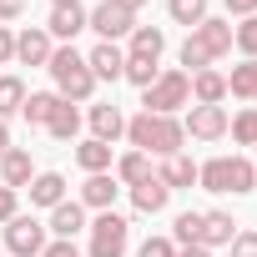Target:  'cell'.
<instances>
[{
    "instance_id": "obj_1",
    "label": "cell",
    "mask_w": 257,
    "mask_h": 257,
    "mask_svg": "<svg viewBox=\"0 0 257 257\" xmlns=\"http://www.w3.org/2000/svg\"><path fill=\"white\" fill-rule=\"evenodd\" d=\"M126 142H132V152H147V157H182V147H187V132H182V121L177 116H152V111H142V116H132L126 121Z\"/></svg>"
},
{
    "instance_id": "obj_2",
    "label": "cell",
    "mask_w": 257,
    "mask_h": 257,
    "mask_svg": "<svg viewBox=\"0 0 257 257\" xmlns=\"http://www.w3.org/2000/svg\"><path fill=\"white\" fill-rule=\"evenodd\" d=\"M46 71H51V81H56V96H61V101H91L96 76H91V66H86V56H81L76 46H56V51H51V61H46Z\"/></svg>"
},
{
    "instance_id": "obj_3",
    "label": "cell",
    "mask_w": 257,
    "mask_h": 257,
    "mask_svg": "<svg viewBox=\"0 0 257 257\" xmlns=\"http://www.w3.org/2000/svg\"><path fill=\"white\" fill-rule=\"evenodd\" d=\"M227 51H232V26L207 16V21L182 41V66H187V76H197V71H207L212 61H222Z\"/></svg>"
},
{
    "instance_id": "obj_4",
    "label": "cell",
    "mask_w": 257,
    "mask_h": 257,
    "mask_svg": "<svg viewBox=\"0 0 257 257\" xmlns=\"http://www.w3.org/2000/svg\"><path fill=\"white\" fill-rule=\"evenodd\" d=\"M197 187L202 192H217V197H227V192L242 197V192L257 187V167L247 157H212V162L197 167Z\"/></svg>"
},
{
    "instance_id": "obj_5",
    "label": "cell",
    "mask_w": 257,
    "mask_h": 257,
    "mask_svg": "<svg viewBox=\"0 0 257 257\" xmlns=\"http://www.w3.org/2000/svg\"><path fill=\"white\" fill-rule=\"evenodd\" d=\"M142 106H147L152 116H172V111L192 106V76H187V71H162V76L142 91Z\"/></svg>"
},
{
    "instance_id": "obj_6",
    "label": "cell",
    "mask_w": 257,
    "mask_h": 257,
    "mask_svg": "<svg viewBox=\"0 0 257 257\" xmlns=\"http://www.w3.org/2000/svg\"><path fill=\"white\" fill-rule=\"evenodd\" d=\"M86 232H91L86 257H126V242H132V222H126L116 207H111V212H101L96 222H86Z\"/></svg>"
},
{
    "instance_id": "obj_7",
    "label": "cell",
    "mask_w": 257,
    "mask_h": 257,
    "mask_svg": "<svg viewBox=\"0 0 257 257\" xmlns=\"http://www.w3.org/2000/svg\"><path fill=\"white\" fill-rule=\"evenodd\" d=\"M46 242H51V232H46V222H41V217L16 212V217L6 222V247H11L16 257H41V252H46Z\"/></svg>"
},
{
    "instance_id": "obj_8",
    "label": "cell",
    "mask_w": 257,
    "mask_h": 257,
    "mask_svg": "<svg viewBox=\"0 0 257 257\" xmlns=\"http://www.w3.org/2000/svg\"><path fill=\"white\" fill-rule=\"evenodd\" d=\"M86 31H96L101 41H121V36H132L137 31V16L132 11H121V6H111V0H101V6H91L86 11Z\"/></svg>"
},
{
    "instance_id": "obj_9",
    "label": "cell",
    "mask_w": 257,
    "mask_h": 257,
    "mask_svg": "<svg viewBox=\"0 0 257 257\" xmlns=\"http://www.w3.org/2000/svg\"><path fill=\"white\" fill-rule=\"evenodd\" d=\"M227 106H192L187 111V121H182V132L187 137H197V142H222L227 137Z\"/></svg>"
},
{
    "instance_id": "obj_10",
    "label": "cell",
    "mask_w": 257,
    "mask_h": 257,
    "mask_svg": "<svg viewBox=\"0 0 257 257\" xmlns=\"http://www.w3.org/2000/svg\"><path fill=\"white\" fill-rule=\"evenodd\" d=\"M86 66H91L96 81H121V71H126V51L111 46V41H96V46L86 51Z\"/></svg>"
},
{
    "instance_id": "obj_11",
    "label": "cell",
    "mask_w": 257,
    "mask_h": 257,
    "mask_svg": "<svg viewBox=\"0 0 257 257\" xmlns=\"http://www.w3.org/2000/svg\"><path fill=\"white\" fill-rule=\"evenodd\" d=\"M86 121H91V137L96 142H116V137H126V116H121V106H111V101H96L91 111H86Z\"/></svg>"
},
{
    "instance_id": "obj_12",
    "label": "cell",
    "mask_w": 257,
    "mask_h": 257,
    "mask_svg": "<svg viewBox=\"0 0 257 257\" xmlns=\"http://www.w3.org/2000/svg\"><path fill=\"white\" fill-rule=\"evenodd\" d=\"M86 31V6H51V21H46V36L51 41H76Z\"/></svg>"
},
{
    "instance_id": "obj_13",
    "label": "cell",
    "mask_w": 257,
    "mask_h": 257,
    "mask_svg": "<svg viewBox=\"0 0 257 257\" xmlns=\"http://www.w3.org/2000/svg\"><path fill=\"white\" fill-rule=\"evenodd\" d=\"M46 232H51V237H61V242H71L76 232H86V207L66 197L61 207H51V217H46Z\"/></svg>"
},
{
    "instance_id": "obj_14",
    "label": "cell",
    "mask_w": 257,
    "mask_h": 257,
    "mask_svg": "<svg viewBox=\"0 0 257 257\" xmlns=\"http://www.w3.org/2000/svg\"><path fill=\"white\" fill-rule=\"evenodd\" d=\"M31 177H36L31 152H26V147H6V157H0V187L21 192V187H31Z\"/></svg>"
},
{
    "instance_id": "obj_15",
    "label": "cell",
    "mask_w": 257,
    "mask_h": 257,
    "mask_svg": "<svg viewBox=\"0 0 257 257\" xmlns=\"http://www.w3.org/2000/svg\"><path fill=\"white\" fill-rule=\"evenodd\" d=\"M116 192H121V182H116L111 172H96V177H86V187H81V207L111 212V207H116Z\"/></svg>"
},
{
    "instance_id": "obj_16",
    "label": "cell",
    "mask_w": 257,
    "mask_h": 257,
    "mask_svg": "<svg viewBox=\"0 0 257 257\" xmlns=\"http://www.w3.org/2000/svg\"><path fill=\"white\" fill-rule=\"evenodd\" d=\"M51 51H56V46H51V36H46L41 26H31V31L16 36V61H21V66H46Z\"/></svg>"
},
{
    "instance_id": "obj_17",
    "label": "cell",
    "mask_w": 257,
    "mask_h": 257,
    "mask_svg": "<svg viewBox=\"0 0 257 257\" xmlns=\"http://www.w3.org/2000/svg\"><path fill=\"white\" fill-rule=\"evenodd\" d=\"M222 101H227V76L212 71V66L197 71L192 76V106H222Z\"/></svg>"
},
{
    "instance_id": "obj_18",
    "label": "cell",
    "mask_w": 257,
    "mask_h": 257,
    "mask_svg": "<svg viewBox=\"0 0 257 257\" xmlns=\"http://www.w3.org/2000/svg\"><path fill=\"white\" fill-rule=\"evenodd\" d=\"M61 202H66V177H61V172H36V177H31V207H46V212H51V207H61Z\"/></svg>"
},
{
    "instance_id": "obj_19",
    "label": "cell",
    "mask_w": 257,
    "mask_h": 257,
    "mask_svg": "<svg viewBox=\"0 0 257 257\" xmlns=\"http://www.w3.org/2000/svg\"><path fill=\"white\" fill-rule=\"evenodd\" d=\"M167 202H172V192L162 187V177H147L142 187H132V207H137V212H147V217L167 212Z\"/></svg>"
},
{
    "instance_id": "obj_20",
    "label": "cell",
    "mask_w": 257,
    "mask_h": 257,
    "mask_svg": "<svg viewBox=\"0 0 257 257\" xmlns=\"http://www.w3.org/2000/svg\"><path fill=\"white\" fill-rule=\"evenodd\" d=\"M237 237L232 212H202V247H227Z\"/></svg>"
},
{
    "instance_id": "obj_21",
    "label": "cell",
    "mask_w": 257,
    "mask_h": 257,
    "mask_svg": "<svg viewBox=\"0 0 257 257\" xmlns=\"http://www.w3.org/2000/svg\"><path fill=\"white\" fill-rule=\"evenodd\" d=\"M162 51H167V36H162L157 26H137V31H132V46H126V56H142V61H162Z\"/></svg>"
},
{
    "instance_id": "obj_22",
    "label": "cell",
    "mask_w": 257,
    "mask_h": 257,
    "mask_svg": "<svg viewBox=\"0 0 257 257\" xmlns=\"http://www.w3.org/2000/svg\"><path fill=\"white\" fill-rule=\"evenodd\" d=\"M157 177H162V187H167V192H182V187H192V182H197V162H192V157H167Z\"/></svg>"
},
{
    "instance_id": "obj_23",
    "label": "cell",
    "mask_w": 257,
    "mask_h": 257,
    "mask_svg": "<svg viewBox=\"0 0 257 257\" xmlns=\"http://www.w3.org/2000/svg\"><path fill=\"white\" fill-rule=\"evenodd\" d=\"M147 177H157V172H152V157H147V152H126V157L116 162V182H121V187H142Z\"/></svg>"
},
{
    "instance_id": "obj_24",
    "label": "cell",
    "mask_w": 257,
    "mask_h": 257,
    "mask_svg": "<svg viewBox=\"0 0 257 257\" xmlns=\"http://www.w3.org/2000/svg\"><path fill=\"white\" fill-rule=\"evenodd\" d=\"M56 106H61V96H56V91H26V106H21V116H26L31 126H46V121L56 116Z\"/></svg>"
},
{
    "instance_id": "obj_25",
    "label": "cell",
    "mask_w": 257,
    "mask_h": 257,
    "mask_svg": "<svg viewBox=\"0 0 257 257\" xmlns=\"http://www.w3.org/2000/svg\"><path fill=\"white\" fill-rule=\"evenodd\" d=\"M76 162H81V172H86V177L111 172V147H106V142H96V137H86V142L76 147Z\"/></svg>"
},
{
    "instance_id": "obj_26",
    "label": "cell",
    "mask_w": 257,
    "mask_h": 257,
    "mask_svg": "<svg viewBox=\"0 0 257 257\" xmlns=\"http://www.w3.org/2000/svg\"><path fill=\"white\" fill-rule=\"evenodd\" d=\"M46 132H51L56 142H76V137H81V111H76L71 101H61V106H56V116L46 121Z\"/></svg>"
},
{
    "instance_id": "obj_27",
    "label": "cell",
    "mask_w": 257,
    "mask_h": 257,
    "mask_svg": "<svg viewBox=\"0 0 257 257\" xmlns=\"http://www.w3.org/2000/svg\"><path fill=\"white\" fill-rule=\"evenodd\" d=\"M227 96H242V101H252V106H257V61L232 66V76H227Z\"/></svg>"
},
{
    "instance_id": "obj_28",
    "label": "cell",
    "mask_w": 257,
    "mask_h": 257,
    "mask_svg": "<svg viewBox=\"0 0 257 257\" xmlns=\"http://www.w3.org/2000/svg\"><path fill=\"white\" fill-rule=\"evenodd\" d=\"M227 132L237 147H257V106H242L232 121H227Z\"/></svg>"
},
{
    "instance_id": "obj_29",
    "label": "cell",
    "mask_w": 257,
    "mask_h": 257,
    "mask_svg": "<svg viewBox=\"0 0 257 257\" xmlns=\"http://www.w3.org/2000/svg\"><path fill=\"white\" fill-rule=\"evenodd\" d=\"M172 242H177V247H197V242H202V212H177Z\"/></svg>"
},
{
    "instance_id": "obj_30",
    "label": "cell",
    "mask_w": 257,
    "mask_h": 257,
    "mask_svg": "<svg viewBox=\"0 0 257 257\" xmlns=\"http://www.w3.org/2000/svg\"><path fill=\"white\" fill-rule=\"evenodd\" d=\"M21 106H26V81L21 76H0V121L16 116Z\"/></svg>"
},
{
    "instance_id": "obj_31",
    "label": "cell",
    "mask_w": 257,
    "mask_h": 257,
    "mask_svg": "<svg viewBox=\"0 0 257 257\" xmlns=\"http://www.w3.org/2000/svg\"><path fill=\"white\" fill-rule=\"evenodd\" d=\"M167 11H172V21H177V26L197 31V26L207 21V0H167Z\"/></svg>"
},
{
    "instance_id": "obj_32",
    "label": "cell",
    "mask_w": 257,
    "mask_h": 257,
    "mask_svg": "<svg viewBox=\"0 0 257 257\" xmlns=\"http://www.w3.org/2000/svg\"><path fill=\"white\" fill-rule=\"evenodd\" d=\"M157 76H162V71H157V61H142V56H126V71H121V81H132V86H142V91H147V86H152Z\"/></svg>"
},
{
    "instance_id": "obj_33",
    "label": "cell",
    "mask_w": 257,
    "mask_h": 257,
    "mask_svg": "<svg viewBox=\"0 0 257 257\" xmlns=\"http://www.w3.org/2000/svg\"><path fill=\"white\" fill-rule=\"evenodd\" d=\"M232 46H237L247 61H257V16H247L242 26H232Z\"/></svg>"
},
{
    "instance_id": "obj_34",
    "label": "cell",
    "mask_w": 257,
    "mask_h": 257,
    "mask_svg": "<svg viewBox=\"0 0 257 257\" xmlns=\"http://www.w3.org/2000/svg\"><path fill=\"white\" fill-rule=\"evenodd\" d=\"M137 257H177V242H172V237H147V242L137 247Z\"/></svg>"
},
{
    "instance_id": "obj_35",
    "label": "cell",
    "mask_w": 257,
    "mask_h": 257,
    "mask_svg": "<svg viewBox=\"0 0 257 257\" xmlns=\"http://www.w3.org/2000/svg\"><path fill=\"white\" fill-rule=\"evenodd\" d=\"M227 247H232V257H257V232H237Z\"/></svg>"
},
{
    "instance_id": "obj_36",
    "label": "cell",
    "mask_w": 257,
    "mask_h": 257,
    "mask_svg": "<svg viewBox=\"0 0 257 257\" xmlns=\"http://www.w3.org/2000/svg\"><path fill=\"white\" fill-rule=\"evenodd\" d=\"M21 212V192H11V187H0V227H6L11 217Z\"/></svg>"
},
{
    "instance_id": "obj_37",
    "label": "cell",
    "mask_w": 257,
    "mask_h": 257,
    "mask_svg": "<svg viewBox=\"0 0 257 257\" xmlns=\"http://www.w3.org/2000/svg\"><path fill=\"white\" fill-rule=\"evenodd\" d=\"M41 257H86V252H81V247H76V242H61V237H51V242H46V252H41Z\"/></svg>"
},
{
    "instance_id": "obj_38",
    "label": "cell",
    "mask_w": 257,
    "mask_h": 257,
    "mask_svg": "<svg viewBox=\"0 0 257 257\" xmlns=\"http://www.w3.org/2000/svg\"><path fill=\"white\" fill-rule=\"evenodd\" d=\"M16 61V36H11V26H0V66H11Z\"/></svg>"
},
{
    "instance_id": "obj_39",
    "label": "cell",
    "mask_w": 257,
    "mask_h": 257,
    "mask_svg": "<svg viewBox=\"0 0 257 257\" xmlns=\"http://www.w3.org/2000/svg\"><path fill=\"white\" fill-rule=\"evenodd\" d=\"M227 16H242V21L257 16V0H227Z\"/></svg>"
},
{
    "instance_id": "obj_40",
    "label": "cell",
    "mask_w": 257,
    "mask_h": 257,
    "mask_svg": "<svg viewBox=\"0 0 257 257\" xmlns=\"http://www.w3.org/2000/svg\"><path fill=\"white\" fill-rule=\"evenodd\" d=\"M26 11V0H0V21H16Z\"/></svg>"
},
{
    "instance_id": "obj_41",
    "label": "cell",
    "mask_w": 257,
    "mask_h": 257,
    "mask_svg": "<svg viewBox=\"0 0 257 257\" xmlns=\"http://www.w3.org/2000/svg\"><path fill=\"white\" fill-rule=\"evenodd\" d=\"M177 257H212V247H202V242L197 247H177Z\"/></svg>"
},
{
    "instance_id": "obj_42",
    "label": "cell",
    "mask_w": 257,
    "mask_h": 257,
    "mask_svg": "<svg viewBox=\"0 0 257 257\" xmlns=\"http://www.w3.org/2000/svg\"><path fill=\"white\" fill-rule=\"evenodd\" d=\"M111 6H121V11H132V16H137V11L147 6V0H111Z\"/></svg>"
},
{
    "instance_id": "obj_43",
    "label": "cell",
    "mask_w": 257,
    "mask_h": 257,
    "mask_svg": "<svg viewBox=\"0 0 257 257\" xmlns=\"http://www.w3.org/2000/svg\"><path fill=\"white\" fill-rule=\"evenodd\" d=\"M6 147H11V126L0 121V152H6Z\"/></svg>"
},
{
    "instance_id": "obj_44",
    "label": "cell",
    "mask_w": 257,
    "mask_h": 257,
    "mask_svg": "<svg viewBox=\"0 0 257 257\" xmlns=\"http://www.w3.org/2000/svg\"><path fill=\"white\" fill-rule=\"evenodd\" d=\"M51 6H81V0H51Z\"/></svg>"
},
{
    "instance_id": "obj_45",
    "label": "cell",
    "mask_w": 257,
    "mask_h": 257,
    "mask_svg": "<svg viewBox=\"0 0 257 257\" xmlns=\"http://www.w3.org/2000/svg\"><path fill=\"white\" fill-rule=\"evenodd\" d=\"M0 157H6V152H0Z\"/></svg>"
}]
</instances>
